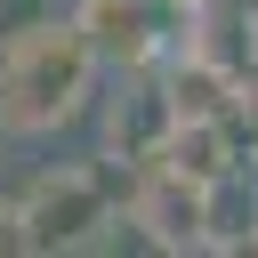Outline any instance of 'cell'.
<instances>
[{
	"label": "cell",
	"instance_id": "cell-1",
	"mask_svg": "<svg viewBox=\"0 0 258 258\" xmlns=\"http://www.w3.org/2000/svg\"><path fill=\"white\" fill-rule=\"evenodd\" d=\"M97 48L73 16L32 24L24 40L0 48V137H48L97 97Z\"/></svg>",
	"mask_w": 258,
	"mask_h": 258
},
{
	"label": "cell",
	"instance_id": "cell-2",
	"mask_svg": "<svg viewBox=\"0 0 258 258\" xmlns=\"http://www.w3.org/2000/svg\"><path fill=\"white\" fill-rule=\"evenodd\" d=\"M121 185L129 169H97V161H73V169H40L24 194H16V250H97L105 226L121 218Z\"/></svg>",
	"mask_w": 258,
	"mask_h": 258
},
{
	"label": "cell",
	"instance_id": "cell-3",
	"mask_svg": "<svg viewBox=\"0 0 258 258\" xmlns=\"http://www.w3.org/2000/svg\"><path fill=\"white\" fill-rule=\"evenodd\" d=\"M121 218H129L137 250H202V177H185L169 161H137L121 185Z\"/></svg>",
	"mask_w": 258,
	"mask_h": 258
},
{
	"label": "cell",
	"instance_id": "cell-4",
	"mask_svg": "<svg viewBox=\"0 0 258 258\" xmlns=\"http://www.w3.org/2000/svg\"><path fill=\"white\" fill-rule=\"evenodd\" d=\"M113 73H121V97H113V129H105V145H113L121 169H137V161H153V153L169 145L177 105H169L161 56H153V64H113Z\"/></svg>",
	"mask_w": 258,
	"mask_h": 258
},
{
	"label": "cell",
	"instance_id": "cell-5",
	"mask_svg": "<svg viewBox=\"0 0 258 258\" xmlns=\"http://www.w3.org/2000/svg\"><path fill=\"white\" fill-rule=\"evenodd\" d=\"M202 250H258V169L202 185Z\"/></svg>",
	"mask_w": 258,
	"mask_h": 258
},
{
	"label": "cell",
	"instance_id": "cell-6",
	"mask_svg": "<svg viewBox=\"0 0 258 258\" xmlns=\"http://www.w3.org/2000/svg\"><path fill=\"white\" fill-rule=\"evenodd\" d=\"M56 16H73V0H0V48L24 40L32 24H56Z\"/></svg>",
	"mask_w": 258,
	"mask_h": 258
},
{
	"label": "cell",
	"instance_id": "cell-7",
	"mask_svg": "<svg viewBox=\"0 0 258 258\" xmlns=\"http://www.w3.org/2000/svg\"><path fill=\"white\" fill-rule=\"evenodd\" d=\"M0 250H16V202H0Z\"/></svg>",
	"mask_w": 258,
	"mask_h": 258
},
{
	"label": "cell",
	"instance_id": "cell-8",
	"mask_svg": "<svg viewBox=\"0 0 258 258\" xmlns=\"http://www.w3.org/2000/svg\"><path fill=\"white\" fill-rule=\"evenodd\" d=\"M242 89H250V113H258V48H250V73H242Z\"/></svg>",
	"mask_w": 258,
	"mask_h": 258
}]
</instances>
